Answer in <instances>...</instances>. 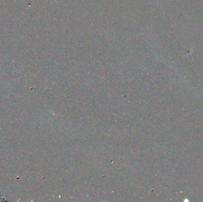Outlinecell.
I'll return each instance as SVG.
<instances>
[]
</instances>
